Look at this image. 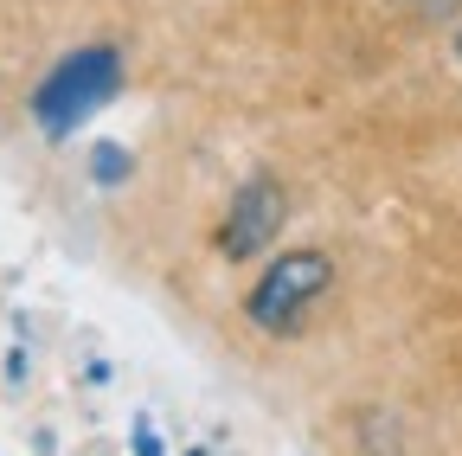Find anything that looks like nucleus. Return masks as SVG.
Returning a JSON list of instances; mask_svg holds the SVG:
<instances>
[{
  "label": "nucleus",
  "instance_id": "obj_1",
  "mask_svg": "<svg viewBox=\"0 0 462 456\" xmlns=\"http://www.w3.org/2000/svg\"><path fill=\"white\" fill-rule=\"evenodd\" d=\"M116 84H123V51L116 45H84L32 90V116H39L45 135H71L84 116H97V109L116 97Z\"/></svg>",
  "mask_w": 462,
  "mask_h": 456
},
{
  "label": "nucleus",
  "instance_id": "obj_2",
  "mask_svg": "<svg viewBox=\"0 0 462 456\" xmlns=\"http://www.w3.org/2000/svg\"><path fill=\"white\" fill-rule=\"evenodd\" d=\"M328 276H334V264L321 257V251H282L270 270H263V283L251 290V302H245V315L257 321V328H289L321 290H328Z\"/></svg>",
  "mask_w": 462,
  "mask_h": 456
},
{
  "label": "nucleus",
  "instance_id": "obj_3",
  "mask_svg": "<svg viewBox=\"0 0 462 456\" xmlns=\"http://www.w3.org/2000/svg\"><path fill=\"white\" fill-rule=\"evenodd\" d=\"M282 187L270 181V174H257V181H245L238 187V200H231V212H225V225H218V251L231 257V264H245V257H257L276 232H282Z\"/></svg>",
  "mask_w": 462,
  "mask_h": 456
},
{
  "label": "nucleus",
  "instance_id": "obj_4",
  "mask_svg": "<svg viewBox=\"0 0 462 456\" xmlns=\"http://www.w3.org/2000/svg\"><path fill=\"white\" fill-rule=\"evenodd\" d=\"M90 174H97V181H123V174H129V161H123V148H97V161H90Z\"/></svg>",
  "mask_w": 462,
  "mask_h": 456
},
{
  "label": "nucleus",
  "instance_id": "obj_5",
  "mask_svg": "<svg viewBox=\"0 0 462 456\" xmlns=\"http://www.w3.org/2000/svg\"><path fill=\"white\" fill-rule=\"evenodd\" d=\"M398 7H411V14H424V20H437V14H456L462 0H398Z\"/></svg>",
  "mask_w": 462,
  "mask_h": 456
},
{
  "label": "nucleus",
  "instance_id": "obj_6",
  "mask_svg": "<svg viewBox=\"0 0 462 456\" xmlns=\"http://www.w3.org/2000/svg\"><path fill=\"white\" fill-rule=\"evenodd\" d=\"M135 450H142V456H154V450H161V437H154L148 424H135Z\"/></svg>",
  "mask_w": 462,
  "mask_h": 456
},
{
  "label": "nucleus",
  "instance_id": "obj_7",
  "mask_svg": "<svg viewBox=\"0 0 462 456\" xmlns=\"http://www.w3.org/2000/svg\"><path fill=\"white\" fill-rule=\"evenodd\" d=\"M456 65H462V26H456Z\"/></svg>",
  "mask_w": 462,
  "mask_h": 456
}]
</instances>
